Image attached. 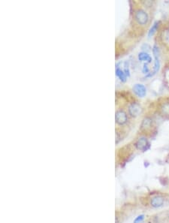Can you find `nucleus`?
Masks as SVG:
<instances>
[{"instance_id": "1", "label": "nucleus", "mask_w": 169, "mask_h": 223, "mask_svg": "<svg viewBox=\"0 0 169 223\" xmlns=\"http://www.w3.org/2000/svg\"><path fill=\"white\" fill-rule=\"evenodd\" d=\"M165 203V198L164 197L160 195H157L153 196L150 200V205L153 208H159L162 207Z\"/></svg>"}, {"instance_id": "2", "label": "nucleus", "mask_w": 169, "mask_h": 223, "mask_svg": "<svg viewBox=\"0 0 169 223\" xmlns=\"http://www.w3.org/2000/svg\"><path fill=\"white\" fill-rule=\"evenodd\" d=\"M135 147L139 150H141L143 152L147 150L150 147V144L148 142L147 139L144 137H141L137 140V142L135 143Z\"/></svg>"}, {"instance_id": "3", "label": "nucleus", "mask_w": 169, "mask_h": 223, "mask_svg": "<svg viewBox=\"0 0 169 223\" xmlns=\"http://www.w3.org/2000/svg\"><path fill=\"white\" fill-rule=\"evenodd\" d=\"M135 19L141 25H144L148 21L147 14L143 10H138L135 13Z\"/></svg>"}, {"instance_id": "4", "label": "nucleus", "mask_w": 169, "mask_h": 223, "mask_svg": "<svg viewBox=\"0 0 169 223\" xmlns=\"http://www.w3.org/2000/svg\"><path fill=\"white\" fill-rule=\"evenodd\" d=\"M142 109L138 103H132L129 108V114L133 117H136L141 113Z\"/></svg>"}, {"instance_id": "5", "label": "nucleus", "mask_w": 169, "mask_h": 223, "mask_svg": "<svg viewBox=\"0 0 169 223\" xmlns=\"http://www.w3.org/2000/svg\"><path fill=\"white\" fill-rule=\"evenodd\" d=\"M115 119L117 124L124 125L128 120L126 114H125L123 110H118L116 113Z\"/></svg>"}, {"instance_id": "6", "label": "nucleus", "mask_w": 169, "mask_h": 223, "mask_svg": "<svg viewBox=\"0 0 169 223\" xmlns=\"http://www.w3.org/2000/svg\"><path fill=\"white\" fill-rule=\"evenodd\" d=\"M133 91H134L135 95L140 97V98H143V97L145 96L146 93V88L142 84H135L133 87Z\"/></svg>"}, {"instance_id": "7", "label": "nucleus", "mask_w": 169, "mask_h": 223, "mask_svg": "<svg viewBox=\"0 0 169 223\" xmlns=\"http://www.w3.org/2000/svg\"><path fill=\"white\" fill-rule=\"evenodd\" d=\"M138 59L140 61H146L148 63H151L152 58L148 53H145V52H142L138 54Z\"/></svg>"}, {"instance_id": "8", "label": "nucleus", "mask_w": 169, "mask_h": 223, "mask_svg": "<svg viewBox=\"0 0 169 223\" xmlns=\"http://www.w3.org/2000/svg\"><path fill=\"white\" fill-rule=\"evenodd\" d=\"M116 76L120 78V80H121V81L125 82V80H126L127 76L125 75V72H124V71L122 70V69H120L118 66L116 67Z\"/></svg>"}, {"instance_id": "9", "label": "nucleus", "mask_w": 169, "mask_h": 223, "mask_svg": "<svg viewBox=\"0 0 169 223\" xmlns=\"http://www.w3.org/2000/svg\"><path fill=\"white\" fill-rule=\"evenodd\" d=\"M158 26H159V22H156V23H154L153 27L150 28L149 33H148V36L151 37L152 35H153L154 33H155L156 31Z\"/></svg>"}, {"instance_id": "10", "label": "nucleus", "mask_w": 169, "mask_h": 223, "mask_svg": "<svg viewBox=\"0 0 169 223\" xmlns=\"http://www.w3.org/2000/svg\"><path fill=\"white\" fill-rule=\"evenodd\" d=\"M152 124V120L150 119V118H145V119L143 120L142 123V128H149V127L151 126Z\"/></svg>"}, {"instance_id": "11", "label": "nucleus", "mask_w": 169, "mask_h": 223, "mask_svg": "<svg viewBox=\"0 0 169 223\" xmlns=\"http://www.w3.org/2000/svg\"><path fill=\"white\" fill-rule=\"evenodd\" d=\"M161 112L166 116H169V103H165L161 107Z\"/></svg>"}, {"instance_id": "12", "label": "nucleus", "mask_w": 169, "mask_h": 223, "mask_svg": "<svg viewBox=\"0 0 169 223\" xmlns=\"http://www.w3.org/2000/svg\"><path fill=\"white\" fill-rule=\"evenodd\" d=\"M144 219V215H139L135 219L133 223H141Z\"/></svg>"}, {"instance_id": "13", "label": "nucleus", "mask_w": 169, "mask_h": 223, "mask_svg": "<svg viewBox=\"0 0 169 223\" xmlns=\"http://www.w3.org/2000/svg\"><path fill=\"white\" fill-rule=\"evenodd\" d=\"M143 72H144V73H148V72H149V68H148L147 65H146V64L144 65V68H143Z\"/></svg>"}]
</instances>
